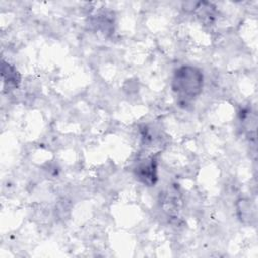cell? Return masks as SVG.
<instances>
[{"label": "cell", "instance_id": "obj_2", "mask_svg": "<svg viewBox=\"0 0 258 258\" xmlns=\"http://www.w3.org/2000/svg\"><path fill=\"white\" fill-rule=\"evenodd\" d=\"M137 177L145 184L152 185L156 180V162L152 158L148 161L141 163L136 168Z\"/></svg>", "mask_w": 258, "mask_h": 258}, {"label": "cell", "instance_id": "obj_3", "mask_svg": "<svg viewBox=\"0 0 258 258\" xmlns=\"http://www.w3.org/2000/svg\"><path fill=\"white\" fill-rule=\"evenodd\" d=\"M2 79L4 85L9 89H15L20 84V75L17 70L5 61H2Z\"/></svg>", "mask_w": 258, "mask_h": 258}, {"label": "cell", "instance_id": "obj_1", "mask_svg": "<svg viewBox=\"0 0 258 258\" xmlns=\"http://www.w3.org/2000/svg\"><path fill=\"white\" fill-rule=\"evenodd\" d=\"M204 87L203 72L194 66L178 68L172 77L171 88L180 101L185 103L198 98Z\"/></svg>", "mask_w": 258, "mask_h": 258}, {"label": "cell", "instance_id": "obj_4", "mask_svg": "<svg viewBox=\"0 0 258 258\" xmlns=\"http://www.w3.org/2000/svg\"><path fill=\"white\" fill-rule=\"evenodd\" d=\"M237 212H238L239 218L243 222H246V221L250 222V219L254 218L253 216L254 211L252 210L251 203L249 200H245V199L239 200L237 203Z\"/></svg>", "mask_w": 258, "mask_h": 258}]
</instances>
